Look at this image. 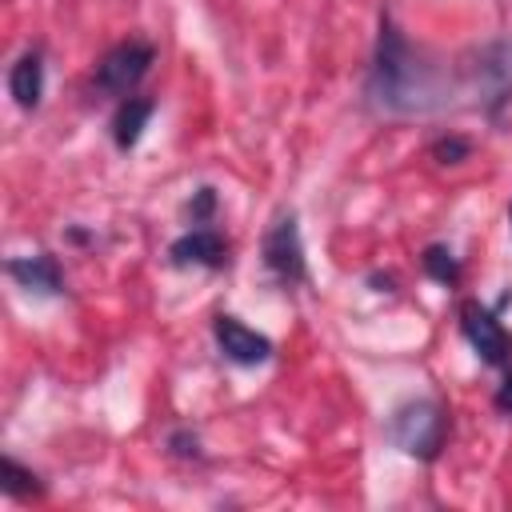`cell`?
I'll list each match as a JSON object with an SVG mask.
<instances>
[{
    "instance_id": "7a4b0ae2",
    "label": "cell",
    "mask_w": 512,
    "mask_h": 512,
    "mask_svg": "<svg viewBox=\"0 0 512 512\" xmlns=\"http://www.w3.org/2000/svg\"><path fill=\"white\" fill-rule=\"evenodd\" d=\"M444 436H448V412L420 396V400H404L392 416H388V440L404 452V456H416V460H436L440 448H444Z\"/></svg>"
},
{
    "instance_id": "9a60e30c",
    "label": "cell",
    "mask_w": 512,
    "mask_h": 512,
    "mask_svg": "<svg viewBox=\"0 0 512 512\" xmlns=\"http://www.w3.org/2000/svg\"><path fill=\"white\" fill-rule=\"evenodd\" d=\"M184 212H188V220H192V224H208V220L216 216V188H208V184H204V188H196Z\"/></svg>"
},
{
    "instance_id": "5b68a950",
    "label": "cell",
    "mask_w": 512,
    "mask_h": 512,
    "mask_svg": "<svg viewBox=\"0 0 512 512\" xmlns=\"http://www.w3.org/2000/svg\"><path fill=\"white\" fill-rule=\"evenodd\" d=\"M264 264L276 280L284 284H304L308 264H304V244H300V224L296 212H276L272 228L264 232Z\"/></svg>"
},
{
    "instance_id": "2e32d148",
    "label": "cell",
    "mask_w": 512,
    "mask_h": 512,
    "mask_svg": "<svg viewBox=\"0 0 512 512\" xmlns=\"http://www.w3.org/2000/svg\"><path fill=\"white\" fill-rule=\"evenodd\" d=\"M168 452L180 456V460H200V436L188 432V428H176V432L168 436Z\"/></svg>"
},
{
    "instance_id": "8fae6325",
    "label": "cell",
    "mask_w": 512,
    "mask_h": 512,
    "mask_svg": "<svg viewBox=\"0 0 512 512\" xmlns=\"http://www.w3.org/2000/svg\"><path fill=\"white\" fill-rule=\"evenodd\" d=\"M152 112H156V100L152 96H128V100H120V108L112 116V140H116L120 152H128V148L140 144L144 124L152 120Z\"/></svg>"
},
{
    "instance_id": "9c48e42d",
    "label": "cell",
    "mask_w": 512,
    "mask_h": 512,
    "mask_svg": "<svg viewBox=\"0 0 512 512\" xmlns=\"http://www.w3.org/2000/svg\"><path fill=\"white\" fill-rule=\"evenodd\" d=\"M476 76H480V84L488 92V112H496L504 100H512V44L484 48Z\"/></svg>"
},
{
    "instance_id": "5bb4252c",
    "label": "cell",
    "mask_w": 512,
    "mask_h": 512,
    "mask_svg": "<svg viewBox=\"0 0 512 512\" xmlns=\"http://www.w3.org/2000/svg\"><path fill=\"white\" fill-rule=\"evenodd\" d=\"M432 160H440V164H460V160H468L472 156V144L464 140V136H440V140H432Z\"/></svg>"
},
{
    "instance_id": "ac0fdd59",
    "label": "cell",
    "mask_w": 512,
    "mask_h": 512,
    "mask_svg": "<svg viewBox=\"0 0 512 512\" xmlns=\"http://www.w3.org/2000/svg\"><path fill=\"white\" fill-rule=\"evenodd\" d=\"M508 220H512V208H508Z\"/></svg>"
},
{
    "instance_id": "52a82bcc",
    "label": "cell",
    "mask_w": 512,
    "mask_h": 512,
    "mask_svg": "<svg viewBox=\"0 0 512 512\" xmlns=\"http://www.w3.org/2000/svg\"><path fill=\"white\" fill-rule=\"evenodd\" d=\"M168 260L176 268H224L228 264V240L216 228L200 224V228H192L168 244Z\"/></svg>"
},
{
    "instance_id": "e0dca14e",
    "label": "cell",
    "mask_w": 512,
    "mask_h": 512,
    "mask_svg": "<svg viewBox=\"0 0 512 512\" xmlns=\"http://www.w3.org/2000/svg\"><path fill=\"white\" fill-rule=\"evenodd\" d=\"M496 408L504 416H512V368H504V384L496 388Z\"/></svg>"
},
{
    "instance_id": "3957f363",
    "label": "cell",
    "mask_w": 512,
    "mask_h": 512,
    "mask_svg": "<svg viewBox=\"0 0 512 512\" xmlns=\"http://www.w3.org/2000/svg\"><path fill=\"white\" fill-rule=\"evenodd\" d=\"M152 60H156V48H152V44H144V40H124V44L108 48L104 60L96 64V88L108 92V96L128 100V92L148 76Z\"/></svg>"
},
{
    "instance_id": "4fadbf2b",
    "label": "cell",
    "mask_w": 512,
    "mask_h": 512,
    "mask_svg": "<svg viewBox=\"0 0 512 512\" xmlns=\"http://www.w3.org/2000/svg\"><path fill=\"white\" fill-rule=\"evenodd\" d=\"M420 264H424V272L436 284H444V288H456L460 284V260H456V252L448 244H428L424 256H420Z\"/></svg>"
},
{
    "instance_id": "277c9868",
    "label": "cell",
    "mask_w": 512,
    "mask_h": 512,
    "mask_svg": "<svg viewBox=\"0 0 512 512\" xmlns=\"http://www.w3.org/2000/svg\"><path fill=\"white\" fill-rule=\"evenodd\" d=\"M460 332L468 336V344L476 348V356L488 368H512V336L504 332L496 308H484L480 300H464L460 304Z\"/></svg>"
},
{
    "instance_id": "7c38bea8",
    "label": "cell",
    "mask_w": 512,
    "mask_h": 512,
    "mask_svg": "<svg viewBox=\"0 0 512 512\" xmlns=\"http://www.w3.org/2000/svg\"><path fill=\"white\" fill-rule=\"evenodd\" d=\"M0 492L12 496V500H32V496H44V484H40L36 472H28L12 456H4L0 460Z\"/></svg>"
},
{
    "instance_id": "ba28073f",
    "label": "cell",
    "mask_w": 512,
    "mask_h": 512,
    "mask_svg": "<svg viewBox=\"0 0 512 512\" xmlns=\"http://www.w3.org/2000/svg\"><path fill=\"white\" fill-rule=\"evenodd\" d=\"M4 272L24 288V292H36V296H60L64 292V272H60V260L52 252H36V256H12L4 264Z\"/></svg>"
},
{
    "instance_id": "6da1fadb",
    "label": "cell",
    "mask_w": 512,
    "mask_h": 512,
    "mask_svg": "<svg viewBox=\"0 0 512 512\" xmlns=\"http://www.w3.org/2000/svg\"><path fill=\"white\" fill-rule=\"evenodd\" d=\"M368 96L376 108L408 116V112H428L436 108L440 96V76L424 56L408 44V36L396 28V20L384 12L380 16V36H376V56L368 72Z\"/></svg>"
},
{
    "instance_id": "30bf717a",
    "label": "cell",
    "mask_w": 512,
    "mask_h": 512,
    "mask_svg": "<svg viewBox=\"0 0 512 512\" xmlns=\"http://www.w3.org/2000/svg\"><path fill=\"white\" fill-rule=\"evenodd\" d=\"M8 92H12V100H16L24 112H32V108L40 104V96H44V60H40L36 48H28V52L12 64V72H8Z\"/></svg>"
},
{
    "instance_id": "8992f818",
    "label": "cell",
    "mask_w": 512,
    "mask_h": 512,
    "mask_svg": "<svg viewBox=\"0 0 512 512\" xmlns=\"http://www.w3.org/2000/svg\"><path fill=\"white\" fill-rule=\"evenodd\" d=\"M212 336H216V348L224 352V360H232L240 368H256V364L272 360V340L264 332L248 328L244 320L228 316V312H220L212 320Z\"/></svg>"
}]
</instances>
